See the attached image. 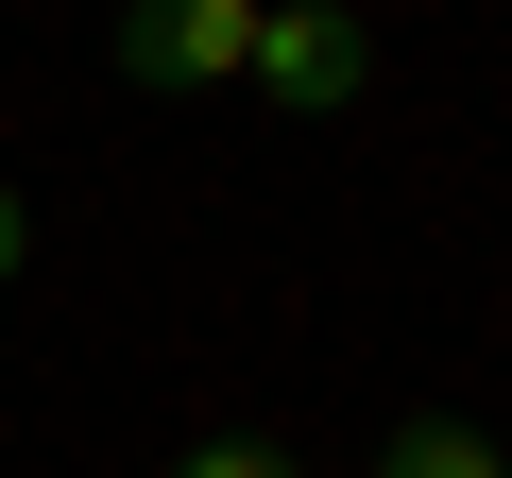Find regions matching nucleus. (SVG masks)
<instances>
[{
  "label": "nucleus",
  "instance_id": "nucleus-4",
  "mask_svg": "<svg viewBox=\"0 0 512 478\" xmlns=\"http://www.w3.org/2000/svg\"><path fill=\"white\" fill-rule=\"evenodd\" d=\"M171 478H308V461H291V444H188Z\"/></svg>",
  "mask_w": 512,
  "mask_h": 478
},
{
  "label": "nucleus",
  "instance_id": "nucleus-5",
  "mask_svg": "<svg viewBox=\"0 0 512 478\" xmlns=\"http://www.w3.org/2000/svg\"><path fill=\"white\" fill-rule=\"evenodd\" d=\"M18 257H35V222H18V188H0V291H18Z\"/></svg>",
  "mask_w": 512,
  "mask_h": 478
},
{
  "label": "nucleus",
  "instance_id": "nucleus-3",
  "mask_svg": "<svg viewBox=\"0 0 512 478\" xmlns=\"http://www.w3.org/2000/svg\"><path fill=\"white\" fill-rule=\"evenodd\" d=\"M376 478H512V461H495V444H478L461 410H410V427L376 444Z\"/></svg>",
  "mask_w": 512,
  "mask_h": 478
},
{
  "label": "nucleus",
  "instance_id": "nucleus-2",
  "mask_svg": "<svg viewBox=\"0 0 512 478\" xmlns=\"http://www.w3.org/2000/svg\"><path fill=\"white\" fill-rule=\"evenodd\" d=\"M256 18H274V0H120V69L154 103H205V86L256 69Z\"/></svg>",
  "mask_w": 512,
  "mask_h": 478
},
{
  "label": "nucleus",
  "instance_id": "nucleus-1",
  "mask_svg": "<svg viewBox=\"0 0 512 478\" xmlns=\"http://www.w3.org/2000/svg\"><path fill=\"white\" fill-rule=\"evenodd\" d=\"M239 86H256V103H291V120H342V103L376 86V18H359V0H274Z\"/></svg>",
  "mask_w": 512,
  "mask_h": 478
}]
</instances>
